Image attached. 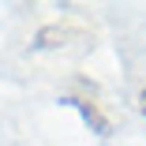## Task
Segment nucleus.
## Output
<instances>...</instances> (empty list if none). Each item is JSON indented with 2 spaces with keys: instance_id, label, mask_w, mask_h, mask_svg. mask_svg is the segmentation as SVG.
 <instances>
[{
  "instance_id": "f03ea898",
  "label": "nucleus",
  "mask_w": 146,
  "mask_h": 146,
  "mask_svg": "<svg viewBox=\"0 0 146 146\" xmlns=\"http://www.w3.org/2000/svg\"><path fill=\"white\" fill-rule=\"evenodd\" d=\"M139 105H142V116H146V86H142V98H139Z\"/></svg>"
},
{
  "instance_id": "f257e3e1",
  "label": "nucleus",
  "mask_w": 146,
  "mask_h": 146,
  "mask_svg": "<svg viewBox=\"0 0 146 146\" xmlns=\"http://www.w3.org/2000/svg\"><path fill=\"white\" fill-rule=\"evenodd\" d=\"M75 105L82 109V116H86V120H94V127H98V131H109V120L98 112V105H94V101H75Z\"/></svg>"
}]
</instances>
